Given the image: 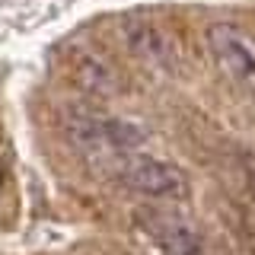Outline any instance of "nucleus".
Masks as SVG:
<instances>
[{"mask_svg": "<svg viewBox=\"0 0 255 255\" xmlns=\"http://www.w3.org/2000/svg\"><path fill=\"white\" fill-rule=\"evenodd\" d=\"M118 182L134 195L153 198V201H182L188 198V175L169 159L128 153L118 166Z\"/></svg>", "mask_w": 255, "mask_h": 255, "instance_id": "obj_2", "label": "nucleus"}, {"mask_svg": "<svg viewBox=\"0 0 255 255\" xmlns=\"http://www.w3.org/2000/svg\"><path fill=\"white\" fill-rule=\"evenodd\" d=\"M207 48L223 74L239 90L255 96V38L249 32H243L233 22H214L207 29Z\"/></svg>", "mask_w": 255, "mask_h": 255, "instance_id": "obj_3", "label": "nucleus"}, {"mask_svg": "<svg viewBox=\"0 0 255 255\" xmlns=\"http://www.w3.org/2000/svg\"><path fill=\"white\" fill-rule=\"evenodd\" d=\"M61 131L83 153H118V156L134 153L147 137L134 122L99 115L93 109H67L61 115Z\"/></svg>", "mask_w": 255, "mask_h": 255, "instance_id": "obj_1", "label": "nucleus"}, {"mask_svg": "<svg viewBox=\"0 0 255 255\" xmlns=\"http://www.w3.org/2000/svg\"><path fill=\"white\" fill-rule=\"evenodd\" d=\"M118 29H122L125 45L131 48L140 61L153 64L159 70H175V64H179V48H175L172 35L159 26V22L143 19V16H128V19H122Z\"/></svg>", "mask_w": 255, "mask_h": 255, "instance_id": "obj_5", "label": "nucleus"}, {"mask_svg": "<svg viewBox=\"0 0 255 255\" xmlns=\"http://www.w3.org/2000/svg\"><path fill=\"white\" fill-rule=\"evenodd\" d=\"M137 227L147 233L163 252L169 255H204V243L201 233L191 227L188 217L169 211V207H137L134 211Z\"/></svg>", "mask_w": 255, "mask_h": 255, "instance_id": "obj_4", "label": "nucleus"}, {"mask_svg": "<svg viewBox=\"0 0 255 255\" xmlns=\"http://www.w3.org/2000/svg\"><path fill=\"white\" fill-rule=\"evenodd\" d=\"M239 172H243V182L249 188V195L255 198V153H239Z\"/></svg>", "mask_w": 255, "mask_h": 255, "instance_id": "obj_7", "label": "nucleus"}, {"mask_svg": "<svg viewBox=\"0 0 255 255\" xmlns=\"http://www.w3.org/2000/svg\"><path fill=\"white\" fill-rule=\"evenodd\" d=\"M67 74L80 93L96 96V99H112L122 93V77H118L115 64L102 58L99 51H90V48H80L70 54Z\"/></svg>", "mask_w": 255, "mask_h": 255, "instance_id": "obj_6", "label": "nucleus"}]
</instances>
